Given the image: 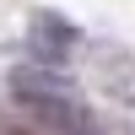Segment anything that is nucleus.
I'll list each match as a JSON object with an SVG mask.
<instances>
[{
	"label": "nucleus",
	"instance_id": "obj_3",
	"mask_svg": "<svg viewBox=\"0 0 135 135\" xmlns=\"http://www.w3.org/2000/svg\"><path fill=\"white\" fill-rule=\"evenodd\" d=\"M108 86H114V92H119V97H124V103H135V54H130V60H124V65H119V70H114V76H108Z\"/></svg>",
	"mask_w": 135,
	"mask_h": 135
},
{
	"label": "nucleus",
	"instance_id": "obj_1",
	"mask_svg": "<svg viewBox=\"0 0 135 135\" xmlns=\"http://www.w3.org/2000/svg\"><path fill=\"white\" fill-rule=\"evenodd\" d=\"M11 92H16V103L27 108L49 135H97L92 114H86V108L70 97V86H60L54 76H43V70H16V76H11Z\"/></svg>",
	"mask_w": 135,
	"mask_h": 135
},
{
	"label": "nucleus",
	"instance_id": "obj_2",
	"mask_svg": "<svg viewBox=\"0 0 135 135\" xmlns=\"http://www.w3.org/2000/svg\"><path fill=\"white\" fill-rule=\"evenodd\" d=\"M32 43H38L43 60H60V54H70L76 27H70V22H60V16H38V22H32Z\"/></svg>",
	"mask_w": 135,
	"mask_h": 135
}]
</instances>
